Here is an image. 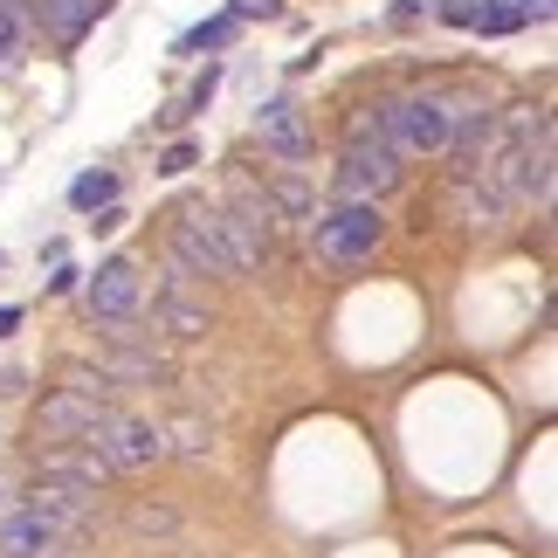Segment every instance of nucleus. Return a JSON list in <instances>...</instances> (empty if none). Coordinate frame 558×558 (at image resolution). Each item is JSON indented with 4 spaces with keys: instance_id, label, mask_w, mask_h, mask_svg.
<instances>
[{
    "instance_id": "nucleus-1",
    "label": "nucleus",
    "mask_w": 558,
    "mask_h": 558,
    "mask_svg": "<svg viewBox=\"0 0 558 558\" xmlns=\"http://www.w3.org/2000/svg\"><path fill=\"white\" fill-rule=\"evenodd\" d=\"M393 180H400V153L386 145V124L379 118H359L352 124V145H345V166H338V186H345L352 201H379Z\"/></svg>"
},
{
    "instance_id": "nucleus-2",
    "label": "nucleus",
    "mask_w": 558,
    "mask_h": 558,
    "mask_svg": "<svg viewBox=\"0 0 558 558\" xmlns=\"http://www.w3.org/2000/svg\"><path fill=\"white\" fill-rule=\"evenodd\" d=\"M393 153H448V104L441 97H393L379 111Z\"/></svg>"
},
{
    "instance_id": "nucleus-3",
    "label": "nucleus",
    "mask_w": 558,
    "mask_h": 558,
    "mask_svg": "<svg viewBox=\"0 0 558 558\" xmlns=\"http://www.w3.org/2000/svg\"><path fill=\"white\" fill-rule=\"evenodd\" d=\"M173 263L186 276H234V255H228V228L221 214H180L173 221Z\"/></svg>"
},
{
    "instance_id": "nucleus-4",
    "label": "nucleus",
    "mask_w": 558,
    "mask_h": 558,
    "mask_svg": "<svg viewBox=\"0 0 558 558\" xmlns=\"http://www.w3.org/2000/svg\"><path fill=\"white\" fill-rule=\"evenodd\" d=\"M311 228H317V248H325L331 263H366L379 248V207L373 201H352V207H338V214H325V221H311Z\"/></svg>"
},
{
    "instance_id": "nucleus-5",
    "label": "nucleus",
    "mask_w": 558,
    "mask_h": 558,
    "mask_svg": "<svg viewBox=\"0 0 558 558\" xmlns=\"http://www.w3.org/2000/svg\"><path fill=\"white\" fill-rule=\"evenodd\" d=\"M90 448H97L111 469H145V462H159L166 441H159L153 421H132V414H118V407H111V414L90 427Z\"/></svg>"
},
{
    "instance_id": "nucleus-6",
    "label": "nucleus",
    "mask_w": 558,
    "mask_h": 558,
    "mask_svg": "<svg viewBox=\"0 0 558 558\" xmlns=\"http://www.w3.org/2000/svg\"><path fill=\"white\" fill-rule=\"evenodd\" d=\"M111 414V393H83V386H62V393L41 400V435L62 441H90V427Z\"/></svg>"
},
{
    "instance_id": "nucleus-7",
    "label": "nucleus",
    "mask_w": 558,
    "mask_h": 558,
    "mask_svg": "<svg viewBox=\"0 0 558 558\" xmlns=\"http://www.w3.org/2000/svg\"><path fill=\"white\" fill-rule=\"evenodd\" d=\"M138 311V269L132 263H104L90 276V317H111V325H124V317Z\"/></svg>"
},
{
    "instance_id": "nucleus-8",
    "label": "nucleus",
    "mask_w": 558,
    "mask_h": 558,
    "mask_svg": "<svg viewBox=\"0 0 558 558\" xmlns=\"http://www.w3.org/2000/svg\"><path fill=\"white\" fill-rule=\"evenodd\" d=\"M28 14H35L56 41H83L104 14H111V0H28Z\"/></svg>"
},
{
    "instance_id": "nucleus-9",
    "label": "nucleus",
    "mask_w": 558,
    "mask_h": 558,
    "mask_svg": "<svg viewBox=\"0 0 558 558\" xmlns=\"http://www.w3.org/2000/svg\"><path fill=\"white\" fill-rule=\"evenodd\" d=\"M255 132H263V145H269L276 159H290V166L311 153V138H304V118H296V104H283V97H269L263 111H255Z\"/></svg>"
},
{
    "instance_id": "nucleus-10",
    "label": "nucleus",
    "mask_w": 558,
    "mask_h": 558,
    "mask_svg": "<svg viewBox=\"0 0 558 558\" xmlns=\"http://www.w3.org/2000/svg\"><path fill=\"white\" fill-rule=\"evenodd\" d=\"M104 476H111V462L97 456L90 441L83 448H49V456H41V483H70V489H97Z\"/></svg>"
},
{
    "instance_id": "nucleus-11",
    "label": "nucleus",
    "mask_w": 558,
    "mask_h": 558,
    "mask_svg": "<svg viewBox=\"0 0 558 558\" xmlns=\"http://www.w3.org/2000/svg\"><path fill=\"white\" fill-rule=\"evenodd\" d=\"M56 524H41L35 510H21V518L0 524V558H56Z\"/></svg>"
},
{
    "instance_id": "nucleus-12",
    "label": "nucleus",
    "mask_w": 558,
    "mask_h": 558,
    "mask_svg": "<svg viewBox=\"0 0 558 558\" xmlns=\"http://www.w3.org/2000/svg\"><path fill=\"white\" fill-rule=\"evenodd\" d=\"M28 510L41 524H56V531H76L83 518H90V489H70V483H41L35 497H28Z\"/></svg>"
},
{
    "instance_id": "nucleus-13",
    "label": "nucleus",
    "mask_w": 558,
    "mask_h": 558,
    "mask_svg": "<svg viewBox=\"0 0 558 558\" xmlns=\"http://www.w3.org/2000/svg\"><path fill=\"white\" fill-rule=\"evenodd\" d=\"M28 41H35L28 0H0V76H14L21 62H28Z\"/></svg>"
},
{
    "instance_id": "nucleus-14",
    "label": "nucleus",
    "mask_w": 558,
    "mask_h": 558,
    "mask_svg": "<svg viewBox=\"0 0 558 558\" xmlns=\"http://www.w3.org/2000/svg\"><path fill=\"white\" fill-rule=\"evenodd\" d=\"M153 311H159V325L173 331V338H201V331H207V304H193V296H186L180 283H166Z\"/></svg>"
},
{
    "instance_id": "nucleus-15",
    "label": "nucleus",
    "mask_w": 558,
    "mask_h": 558,
    "mask_svg": "<svg viewBox=\"0 0 558 558\" xmlns=\"http://www.w3.org/2000/svg\"><path fill=\"white\" fill-rule=\"evenodd\" d=\"M524 21H531V8H524V0H483L469 28H476V35H518Z\"/></svg>"
},
{
    "instance_id": "nucleus-16",
    "label": "nucleus",
    "mask_w": 558,
    "mask_h": 558,
    "mask_svg": "<svg viewBox=\"0 0 558 558\" xmlns=\"http://www.w3.org/2000/svg\"><path fill=\"white\" fill-rule=\"evenodd\" d=\"M70 201H76L83 214H97V207H111V201H118V173H83V180L70 186Z\"/></svg>"
},
{
    "instance_id": "nucleus-17",
    "label": "nucleus",
    "mask_w": 558,
    "mask_h": 558,
    "mask_svg": "<svg viewBox=\"0 0 558 558\" xmlns=\"http://www.w3.org/2000/svg\"><path fill=\"white\" fill-rule=\"evenodd\" d=\"M104 373H124V379H166V366L153 352H104Z\"/></svg>"
},
{
    "instance_id": "nucleus-18",
    "label": "nucleus",
    "mask_w": 558,
    "mask_h": 558,
    "mask_svg": "<svg viewBox=\"0 0 558 558\" xmlns=\"http://www.w3.org/2000/svg\"><path fill=\"white\" fill-rule=\"evenodd\" d=\"M234 35V21H207V28H193L186 41H180V56H201V49H221V41Z\"/></svg>"
},
{
    "instance_id": "nucleus-19",
    "label": "nucleus",
    "mask_w": 558,
    "mask_h": 558,
    "mask_svg": "<svg viewBox=\"0 0 558 558\" xmlns=\"http://www.w3.org/2000/svg\"><path fill=\"white\" fill-rule=\"evenodd\" d=\"M441 21L448 28H469V21H476V0H441Z\"/></svg>"
},
{
    "instance_id": "nucleus-20",
    "label": "nucleus",
    "mask_w": 558,
    "mask_h": 558,
    "mask_svg": "<svg viewBox=\"0 0 558 558\" xmlns=\"http://www.w3.org/2000/svg\"><path fill=\"white\" fill-rule=\"evenodd\" d=\"M234 14H242V21H255V14L276 21V14H283V0H234Z\"/></svg>"
},
{
    "instance_id": "nucleus-21",
    "label": "nucleus",
    "mask_w": 558,
    "mask_h": 558,
    "mask_svg": "<svg viewBox=\"0 0 558 558\" xmlns=\"http://www.w3.org/2000/svg\"><path fill=\"white\" fill-rule=\"evenodd\" d=\"M193 166V145H166V159H159V173H186Z\"/></svg>"
},
{
    "instance_id": "nucleus-22",
    "label": "nucleus",
    "mask_w": 558,
    "mask_h": 558,
    "mask_svg": "<svg viewBox=\"0 0 558 558\" xmlns=\"http://www.w3.org/2000/svg\"><path fill=\"white\" fill-rule=\"evenodd\" d=\"M214 83H221V70H214V62H207V76H201V83H193V104H201V111H207V97H214Z\"/></svg>"
},
{
    "instance_id": "nucleus-23",
    "label": "nucleus",
    "mask_w": 558,
    "mask_h": 558,
    "mask_svg": "<svg viewBox=\"0 0 558 558\" xmlns=\"http://www.w3.org/2000/svg\"><path fill=\"white\" fill-rule=\"evenodd\" d=\"M132 524H138V531H166L173 518H166V510H132Z\"/></svg>"
},
{
    "instance_id": "nucleus-24",
    "label": "nucleus",
    "mask_w": 558,
    "mask_h": 558,
    "mask_svg": "<svg viewBox=\"0 0 558 558\" xmlns=\"http://www.w3.org/2000/svg\"><path fill=\"white\" fill-rule=\"evenodd\" d=\"M14 325H21V311H8V304H0V338H8Z\"/></svg>"
}]
</instances>
